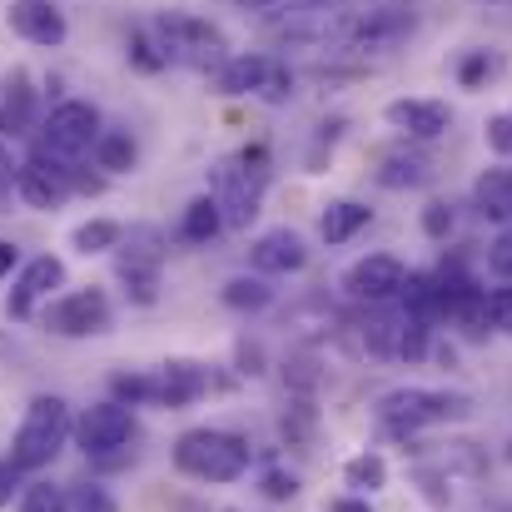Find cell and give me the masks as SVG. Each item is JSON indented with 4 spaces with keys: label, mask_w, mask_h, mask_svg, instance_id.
I'll return each instance as SVG.
<instances>
[{
    "label": "cell",
    "mask_w": 512,
    "mask_h": 512,
    "mask_svg": "<svg viewBox=\"0 0 512 512\" xmlns=\"http://www.w3.org/2000/svg\"><path fill=\"white\" fill-rule=\"evenodd\" d=\"M120 239H125V224H115V219H90V224L75 229L70 244L90 259V254H110V249H120Z\"/></svg>",
    "instance_id": "obj_29"
},
{
    "label": "cell",
    "mask_w": 512,
    "mask_h": 512,
    "mask_svg": "<svg viewBox=\"0 0 512 512\" xmlns=\"http://www.w3.org/2000/svg\"><path fill=\"white\" fill-rule=\"evenodd\" d=\"M403 284H408V269L393 254H363L358 264L343 269V294L353 304H368V309H378L388 299H403Z\"/></svg>",
    "instance_id": "obj_10"
},
{
    "label": "cell",
    "mask_w": 512,
    "mask_h": 512,
    "mask_svg": "<svg viewBox=\"0 0 512 512\" xmlns=\"http://www.w3.org/2000/svg\"><path fill=\"white\" fill-rule=\"evenodd\" d=\"M160 269H165V234L155 224L125 229V239L115 249V274H120L130 304H140V309L160 304Z\"/></svg>",
    "instance_id": "obj_6"
},
{
    "label": "cell",
    "mask_w": 512,
    "mask_h": 512,
    "mask_svg": "<svg viewBox=\"0 0 512 512\" xmlns=\"http://www.w3.org/2000/svg\"><path fill=\"white\" fill-rule=\"evenodd\" d=\"M269 179H274V160H269L264 145H244L239 155H229V160L214 170V199H219L229 229H249V224H254Z\"/></svg>",
    "instance_id": "obj_4"
},
{
    "label": "cell",
    "mask_w": 512,
    "mask_h": 512,
    "mask_svg": "<svg viewBox=\"0 0 512 512\" xmlns=\"http://www.w3.org/2000/svg\"><path fill=\"white\" fill-rule=\"evenodd\" d=\"M75 438V418H70V403L60 393H35L15 438H10V463L20 473H40L60 458V448Z\"/></svg>",
    "instance_id": "obj_2"
},
{
    "label": "cell",
    "mask_w": 512,
    "mask_h": 512,
    "mask_svg": "<svg viewBox=\"0 0 512 512\" xmlns=\"http://www.w3.org/2000/svg\"><path fill=\"white\" fill-rule=\"evenodd\" d=\"M259 493H264L269 503H294V498H299V473H289V468H264Z\"/></svg>",
    "instance_id": "obj_33"
},
{
    "label": "cell",
    "mask_w": 512,
    "mask_h": 512,
    "mask_svg": "<svg viewBox=\"0 0 512 512\" xmlns=\"http://www.w3.org/2000/svg\"><path fill=\"white\" fill-rule=\"evenodd\" d=\"M219 299H224V309H234V314H259V309L274 304V289H269L264 274H234V279L219 289Z\"/></svg>",
    "instance_id": "obj_24"
},
{
    "label": "cell",
    "mask_w": 512,
    "mask_h": 512,
    "mask_svg": "<svg viewBox=\"0 0 512 512\" xmlns=\"http://www.w3.org/2000/svg\"><path fill=\"white\" fill-rule=\"evenodd\" d=\"M473 209L488 224H512V170H488L473 184Z\"/></svg>",
    "instance_id": "obj_21"
},
{
    "label": "cell",
    "mask_w": 512,
    "mask_h": 512,
    "mask_svg": "<svg viewBox=\"0 0 512 512\" xmlns=\"http://www.w3.org/2000/svg\"><path fill=\"white\" fill-rule=\"evenodd\" d=\"M135 160H140V145H135L130 130H105V135H100V145H95V170L130 174L135 170Z\"/></svg>",
    "instance_id": "obj_26"
},
{
    "label": "cell",
    "mask_w": 512,
    "mask_h": 512,
    "mask_svg": "<svg viewBox=\"0 0 512 512\" xmlns=\"http://www.w3.org/2000/svg\"><path fill=\"white\" fill-rule=\"evenodd\" d=\"M304 5H324V0H304Z\"/></svg>",
    "instance_id": "obj_47"
},
{
    "label": "cell",
    "mask_w": 512,
    "mask_h": 512,
    "mask_svg": "<svg viewBox=\"0 0 512 512\" xmlns=\"http://www.w3.org/2000/svg\"><path fill=\"white\" fill-rule=\"evenodd\" d=\"M10 184H20V165L10 160V150L0 145V199L10 194Z\"/></svg>",
    "instance_id": "obj_43"
},
{
    "label": "cell",
    "mask_w": 512,
    "mask_h": 512,
    "mask_svg": "<svg viewBox=\"0 0 512 512\" xmlns=\"http://www.w3.org/2000/svg\"><path fill=\"white\" fill-rule=\"evenodd\" d=\"M433 179V160L418 150H388L378 160V184L383 189H423Z\"/></svg>",
    "instance_id": "obj_20"
},
{
    "label": "cell",
    "mask_w": 512,
    "mask_h": 512,
    "mask_svg": "<svg viewBox=\"0 0 512 512\" xmlns=\"http://www.w3.org/2000/svg\"><path fill=\"white\" fill-rule=\"evenodd\" d=\"M70 179H75V189H80V194H100V189H105V174H85L80 165H75Z\"/></svg>",
    "instance_id": "obj_45"
},
{
    "label": "cell",
    "mask_w": 512,
    "mask_h": 512,
    "mask_svg": "<svg viewBox=\"0 0 512 512\" xmlns=\"http://www.w3.org/2000/svg\"><path fill=\"white\" fill-rule=\"evenodd\" d=\"M508 458H512V448H508Z\"/></svg>",
    "instance_id": "obj_49"
},
{
    "label": "cell",
    "mask_w": 512,
    "mask_h": 512,
    "mask_svg": "<svg viewBox=\"0 0 512 512\" xmlns=\"http://www.w3.org/2000/svg\"><path fill=\"white\" fill-rule=\"evenodd\" d=\"M488 269H493L498 284H512V224L488 244Z\"/></svg>",
    "instance_id": "obj_35"
},
{
    "label": "cell",
    "mask_w": 512,
    "mask_h": 512,
    "mask_svg": "<svg viewBox=\"0 0 512 512\" xmlns=\"http://www.w3.org/2000/svg\"><path fill=\"white\" fill-rule=\"evenodd\" d=\"M75 165H65V160H50V155H30L25 165H20V199L30 204V209H60L70 194H75Z\"/></svg>",
    "instance_id": "obj_12"
},
{
    "label": "cell",
    "mask_w": 512,
    "mask_h": 512,
    "mask_svg": "<svg viewBox=\"0 0 512 512\" xmlns=\"http://www.w3.org/2000/svg\"><path fill=\"white\" fill-rule=\"evenodd\" d=\"M0 100H5V85H0Z\"/></svg>",
    "instance_id": "obj_48"
},
{
    "label": "cell",
    "mask_w": 512,
    "mask_h": 512,
    "mask_svg": "<svg viewBox=\"0 0 512 512\" xmlns=\"http://www.w3.org/2000/svg\"><path fill=\"white\" fill-rule=\"evenodd\" d=\"M110 319H115V309H110L105 289H70V294L50 299V309L40 314L45 334H55V339H100L110 329Z\"/></svg>",
    "instance_id": "obj_8"
},
{
    "label": "cell",
    "mask_w": 512,
    "mask_h": 512,
    "mask_svg": "<svg viewBox=\"0 0 512 512\" xmlns=\"http://www.w3.org/2000/svg\"><path fill=\"white\" fill-rule=\"evenodd\" d=\"M269 70H274L269 55H229V65H224L214 80H219V95L239 100V95H264Z\"/></svg>",
    "instance_id": "obj_19"
},
{
    "label": "cell",
    "mask_w": 512,
    "mask_h": 512,
    "mask_svg": "<svg viewBox=\"0 0 512 512\" xmlns=\"http://www.w3.org/2000/svg\"><path fill=\"white\" fill-rule=\"evenodd\" d=\"M15 269H20V249L10 239H0V279H10Z\"/></svg>",
    "instance_id": "obj_44"
},
{
    "label": "cell",
    "mask_w": 512,
    "mask_h": 512,
    "mask_svg": "<svg viewBox=\"0 0 512 512\" xmlns=\"http://www.w3.org/2000/svg\"><path fill=\"white\" fill-rule=\"evenodd\" d=\"M229 224H224V209H219V199L214 194H199V199H189L184 204V219H179V234L189 239V244H209V239H219Z\"/></svg>",
    "instance_id": "obj_23"
},
{
    "label": "cell",
    "mask_w": 512,
    "mask_h": 512,
    "mask_svg": "<svg viewBox=\"0 0 512 512\" xmlns=\"http://www.w3.org/2000/svg\"><path fill=\"white\" fill-rule=\"evenodd\" d=\"M423 234H428V239H448V234H453V204L433 199V204L423 209Z\"/></svg>",
    "instance_id": "obj_39"
},
{
    "label": "cell",
    "mask_w": 512,
    "mask_h": 512,
    "mask_svg": "<svg viewBox=\"0 0 512 512\" xmlns=\"http://www.w3.org/2000/svg\"><path fill=\"white\" fill-rule=\"evenodd\" d=\"M100 110L95 105H85V100H60L50 115H45V125H40V155H50V160H80L85 150H95L100 145Z\"/></svg>",
    "instance_id": "obj_7"
},
{
    "label": "cell",
    "mask_w": 512,
    "mask_h": 512,
    "mask_svg": "<svg viewBox=\"0 0 512 512\" xmlns=\"http://www.w3.org/2000/svg\"><path fill=\"white\" fill-rule=\"evenodd\" d=\"M209 393V368L194 358H170L150 368V403L155 408H189Z\"/></svg>",
    "instance_id": "obj_13"
},
{
    "label": "cell",
    "mask_w": 512,
    "mask_h": 512,
    "mask_svg": "<svg viewBox=\"0 0 512 512\" xmlns=\"http://www.w3.org/2000/svg\"><path fill=\"white\" fill-rule=\"evenodd\" d=\"M15 493H20V468L10 458H0V508H10Z\"/></svg>",
    "instance_id": "obj_42"
},
{
    "label": "cell",
    "mask_w": 512,
    "mask_h": 512,
    "mask_svg": "<svg viewBox=\"0 0 512 512\" xmlns=\"http://www.w3.org/2000/svg\"><path fill=\"white\" fill-rule=\"evenodd\" d=\"M408 35H413V10L408 5H383V10H368V15L353 20V35H348L343 50H358V55L398 50Z\"/></svg>",
    "instance_id": "obj_15"
},
{
    "label": "cell",
    "mask_w": 512,
    "mask_h": 512,
    "mask_svg": "<svg viewBox=\"0 0 512 512\" xmlns=\"http://www.w3.org/2000/svg\"><path fill=\"white\" fill-rule=\"evenodd\" d=\"M329 512H373V503H368V498H353V493H343V498H334V503H329Z\"/></svg>",
    "instance_id": "obj_46"
},
{
    "label": "cell",
    "mask_w": 512,
    "mask_h": 512,
    "mask_svg": "<svg viewBox=\"0 0 512 512\" xmlns=\"http://www.w3.org/2000/svg\"><path fill=\"white\" fill-rule=\"evenodd\" d=\"M264 100H269V105H284V100H294V70L274 65V70H269V85H264Z\"/></svg>",
    "instance_id": "obj_41"
},
{
    "label": "cell",
    "mask_w": 512,
    "mask_h": 512,
    "mask_svg": "<svg viewBox=\"0 0 512 512\" xmlns=\"http://www.w3.org/2000/svg\"><path fill=\"white\" fill-rule=\"evenodd\" d=\"M5 20H10V30H15L20 40H30V45H60L65 30H70V25H65V10L50 5V0H10Z\"/></svg>",
    "instance_id": "obj_16"
},
{
    "label": "cell",
    "mask_w": 512,
    "mask_h": 512,
    "mask_svg": "<svg viewBox=\"0 0 512 512\" xmlns=\"http://www.w3.org/2000/svg\"><path fill=\"white\" fill-rule=\"evenodd\" d=\"M125 55H130V65H135V70H145V75H160V70H170V60H165V50H160V40H155V30H150V25L130 30V45H125Z\"/></svg>",
    "instance_id": "obj_30"
},
{
    "label": "cell",
    "mask_w": 512,
    "mask_h": 512,
    "mask_svg": "<svg viewBox=\"0 0 512 512\" xmlns=\"http://www.w3.org/2000/svg\"><path fill=\"white\" fill-rule=\"evenodd\" d=\"M30 125H35V80H30V70H10L5 100H0V135L20 140V135H30Z\"/></svg>",
    "instance_id": "obj_18"
},
{
    "label": "cell",
    "mask_w": 512,
    "mask_h": 512,
    "mask_svg": "<svg viewBox=\"0 0 512 512\" xmlns=\"http://www.w3.org/2000/svg\"><path fill=\"white\" fill-rule=\"evenodd\" d=\"M314 428H319V413H314V398H294L279 418V433L289 448H309L314 443Z\"/></svg>",
    "instance_id": "obj_28"
},
{
    "label": "cell",
    "mask_w": 512,
    "mask_h": 512,
    "mask_svg": "<svg viewBox=\"0 0 512 512\" xmlns=\"http://www.w3.org/2000/svg\"><path fill=\"white\" fill-rule=\"evenodd\" d=\"M368 219H373L368 204H358V199H334V204L319 214V239H324V244H348L358 229H368Z\"/></svg>",
    "instance_id": "obj_22"
},
{
    "label": "cell",
    "mask_w": 512,
    "mask_h": 512,
    "mask_svg": "<svg viewBox=\"0 0 512 512\" xmlns=\"http://www.w3.org/2000/svg\"><path fill=\"white\" fill-rule=\"evenodd\" d=\"M383 115H388V125L403 130L408 140H438V135H448V125H453V110H448L443 100H393Z\"/></svg>",
    "instance_id": "obj_17"
},
{
    "label": "cell",
    "mask_w": 512,
    "mask_h": 512,
    "mask_svg": "<svg viewBox=\"0 0 512 512\" xmlns=\"http://www.w3.org/2000/svg\"><path fill=\"white\" fill-rule=\"evenodd\" d=\"M343 488H353V498H373L388 488V463L378 453H353L343 463Z\"/></svg>",
    "instance_id": "obj_25"
},
{
    "label": "cell",
    "mask_w": 512,
    "mask_h": 512,
    "mask_svg": "<svg viewBox=\"0 0 512 512\" xmlns=\"http://www.w3.org/2000/svg\"><path fill=\"white\" fill-rule=\"evenodd\" d=\"M70 512H120V503L105 483H75L70 488Z\"/></svg>",
    "instance_id": "obj_32"
},
{
    "label": "cell",
    "mask_w": 512,
    "mask_h": 512,
    "mask_svg": "<svg viewBox=\"0 0 512 512\" xmlns=\"http://www.w3.org/2000/svg\"><path fill=\"white\" fill-rule=\"evenodd\" d=\"M418 483H423V498L428 503H438V508H448V498H453V473L443 468H418Z\"/></svg>",
    "instance_id": "obj_36"
},
{
    "label": "cell",
    "mask_w": 512,
    "mask_h": 512,
    "mask_svg": "<svg viewBox=\"0 0 512 512\" xmlns=\"http://www.w3.org/2000/svg\"><path fill=\"white\" fill-rule=\"evenodd\" d=\"M433 348V329L428 319H413V314H398V334H393V358L398 363H423Z\"/></svg>",
    "instance_id": "obj_27"
},
{
    "label": "cell",
    "mask_w": 512,
    "mask_h": 512,
    "mask_svg": "<svg viewBox=\"0 0 512 512\" xmlns=\"http://www.w3.org/2000/svg\"><path fill=\"white\" fill-rule=\"evenodd\" d=\"M249 264H254V274H264V279L299 274V269H309V244H304L299 229L279 224V229H264V234L249 244Z\"/></svg>",
    "instance_id": "obj_14"
},
{
    "label": "cell",
    "mask_w": 512,
    "mask_h": 512,
    "mask_svg": "<svg viewBox=\"0 0 512 512\" xmlns=\"http://www.w3.org/2000/svg\"><path fill=\"white\" fill-rule=\"evenodd\" d=\"M150 30H155V40H160V50H165L170 65H184V70H214V75L229 65V45H224L219 25H209V20H199V15H189V10H165V15H155Z\"/></svg>",
    "instance_id": "obj_5"
},
{
    "label": "cell",
    "mask_w": 512,
    "mask_h": 512,
    "mask_svg": "<svg viewBox=\"0 0 512 512\" xmlns=\"http://www.w3.org/2000/svg\"><path fill=\"white\" fill-rule=\"evenodd\" d=\"M20 512H70V493L60 483H30L20 493Z\"/></svg>",
    "instance_id": "obj_31"
},
{
    "label": "cell",
    "mask_w": 512,
    "mask_h": 512,
    "mask_svg": "<svg viewBox=\"0 0 512 512\" xmlns=\"http://www.w3.org/2000/svg\"><path fill=\"white\" fill-rule=\"evenodd\" d=\"M249 443L224 428H189L174 438V468L199 483H239L249 473Z\"/></svg>",
    "instance_id": "obj_3"
},
{
    "label": "cell",
    "mask_w": 512,
    "mask_h": 512,
    "mask_svg": "<svg viewBox=\"0 0 512 512\" xmlns=\"http://www.w3.org/2000/svg\"><path fill=\"white\" fill-rule=\"evenodd\" d=\"M55 289H65V259L35 254V259L15 274V284H10V294H5V314H10V319H35L40 299H50Z\"/></svg>",
    "instance_id": "obj_11"
},
{
    "label": "cell",
    "mask_w": 512,
    "mask_h": 512,
    "mask_svg": "<svg viewBox=\"0 0 512 512\" xmlns=\"http://www.w3.org/2000/svg\"><path fill=\"white\" fill-rule=\"evenodd\" d=\"M473 413V398L458 388H393L373 403V418L393 438H413L423 428H443Z\"/></svg>",
    "instance_id": "obj_1"
},
{
    "label": "cell",
    "mask_w": 512,
    "mask_h": 512,
    "mask_svg": "<svg viewBox=\"0 0 512 512\" xmlns=\"http://www.w3.org/2000/svg\"><path fill=\"white\" fill-rule=\"evenodd\" d=\"M135 433H140L135 408H125L115 398L110 403H95V408H85L75 418V448L85 458H115V453H125L135 443Z\"/></svg>",
    "instance_id": "obj_9"
},
{
    "label": "cell",
    "mask_w": 512,
    "mask_h": 512,
    "mask_svg": "<svg viewBox=\"0 0 512 512\" xmlns=\"http://www.w3.org/2000/svg\"><path fill=\"white\" fill-rule=\"evenodd\" d=\"M483 140H488L493 155H512V115H493L483 125Z\"/></svg>",
    "instance_id": "obj_40"
},
{
    "label": "cell",
    "mask_w": 512,
    "mask_h": 512,
    "mask_svg": "<svg viewBox=\"0 0 512 512\" xmlns=\"http://www.w3.org/2000/svg\"><path fill=\"white\" fill-rule=\"evenodd\" d=\"M115 403H125V408H140V403H150V373H115Z\"/></svg>",
    "instance_id": "obj_34"
},
{
    "label": "cell",
    "mask_w": 512,
    "mask_h": 512,
    "mask_svg": "<svg viewBox=\"0 0 512 512\" xmlns=\"http://www.w3.org/2000/svg\"><path fill=\"white\" fill-rule=\"evenodd\" d=\"M488 314H493V334L512 339V284H498L488 294Z\"/></svg>",
    "instance_id": "obj_37"
},
{
    "label": "cell",
    "mask_w": 512,
    "mask_h": 512,
    "mask_svg": "<svg viewBox=\"0 0 512 512\" xmlns=\"http://www.w3.org/2000/svg\"><path fill=\"white\" fill-rule=\"evenodd\" d=\"M493 70H498V60H493L488 50H473V55L463 60V70H458V80H463L468 90H478V85H483V80H488Z\"/></svg>",
    "instance_id": "obj_38"
}]
</instances>
